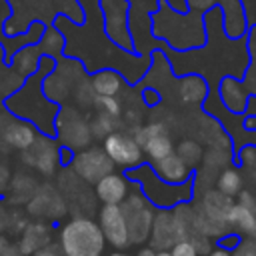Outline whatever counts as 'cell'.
<instances>
[{"mask_svg":"<svg viewBox=\"0 0 256 256\" xmlns=\"http://www.w3.org/2000/svg\"><path fill=\"white\" fill-rule=\"evenodd\" d=\"M124 218H126V226H128V238L130 244H140L150 236L152 230V222H154V210L152 204L144 198L142 192L136 194H128L126 200L120 204Z\"/></svg>","mask_w":256,"mask_h":256,"instance_id":"cell-7","label":"cell"},{"mask_svg":"<svg viewBox=\"0 0 256 256\" xmlns=\"http://www.w3.org/2000/svg\"><path fill=\"white\" fill-rule=\"evenodd\" d=\"M104 32L106 36L122 50L134 52V40L128 26V14H130V2L128 0H98Z\"/></svg>","mask_w":256,"mask_h":256,"instance_id":"cell-6","label":"cell"},{"mask_svg":"<svg viewBox=\"0 0 256 256\" xmlns=\"http://www.w3.org/2000/svg\"><path fill=\"white\" fill-rule=\"evenodd\" d=\"M222 16V28L224 34L230 40H238L246 36V18H244V6L242 0H216Z\"/></svg>","mask_w":256,"mask_h":256,"instance_id":"cell-15","label":"cell"},{"mask_svg":"<svg viewBox=\"0 0 256 256\" xmlns=\"http://www.w3.org/2000/svg\"><path fill=\"white\" fill-rule=\"evenodd\" d=\"M34 256H60V254H58L54 248H40Z\"/></svg>","mask_w":256,"mask_h":256,"instance_id":"cell-34","label":"cell"},{"mask_svg":"<svg viewBox=\"0 0 256 256\" xmlns=\"http://www.w3.org/2000/svg\"><path fill=\"white\" fill-rule=\"evenodd\" d=\"M110 256H130V254H126V252H122V250H118V252H112Z\"/></svg>","mask_w":256,"mask_h":256,"instance_id":"cell-36","label":"cell"},{"mask_svg":"<svg viewBox=\"0 0 256 256\" xmlns=\"http://www.w3.org/2000/svg\"><path fill=\"white\" fill-rule=\"evenodd\" d=\"M174 152H176V154L184 160V164H188L190 168H194V166L200 162V158H202V148H200V144L194 142V140H182V142L176 146Z\"/></svg>","mask_w":256,"mask_h":256,"instance_id":"cell-27","label":"cell"},{"mask_svg":"<svg viewBox=\"0 0 256 256\" xmlns=\"http://www.w3.org/2000/svg\"><path fill=\"white\" fill-rule=\"evenodd\" d=\"M240 240H242L240 234H236V232H228V234H224V236L220 238L218 246H220V248H226V250H230V252H234V248L240 244Z\"/></svg>","mask_w":256,"mask_h":256,"instance_id":"cell-30","label":"cell"},{"mask_svg":"<svg viewBox=\"0 0 256 256\" xmlns=\"http://www.w3.org/2000/svg\"><path fill=\"white\" fill-rule=\"evenodd\" d=\"M254 198H256V194H254Z\"/></svg>","mask_w":256,"mask_h":256,"instance_id":"cell-37","label":"cell"},{"mask_svg":"<svg viewBox=\"0 0 256 256\" xmlns=\"http://www.w3.org/2000/svg\"><path fill=\"white\" fill-rule=\"evenodd\" d=\"M38 46H40V50H42V54L44 56H50V58H58V56H62L64 54V46H66V38L58 32V28L56 26H52V24H46L44 26V30H42V36H40V40H38Z\"/></svg>","mask_w":256,"mask_h":256,"instance_id":"cell-23","label":"cell"},{"mask_svg":"<svg viewBox=\"0 0 256 256\" xmlns=\"http://www.w3.org/2000/svg\"><path fill=\"white\" fill-rule=\"evenodd\" d=\"M142 152L148 156V162L166 158L168 154L174 152V142L168 134V130H162L158 134H152L144 144H142Z\"/></svg>","mask_w":256,"mask_h":256,"instance_id":"cell-22","label":"cell"},{"mask_svg":"<svg viewBox=\"0 0 256 256\" xmlns=\"http://www.w3.org/2000/svg\"><path fill=\"white\" fill-rule=\"evenodd\" d=\"M178 94L180 100L186 104H198L204 102V98L208 96V84L202 76L196 74H188L184 78H180L178 82Z\"/></svg>","mask_w":256,"mask_h":256,"instance_id":"cell-21","label":"cell"},{"mask_svg":"<svg viewBox=\"0 0 256 256\" xmlns=\"http://www.w3.org/2000/svg\"><path fill=\"white\" fill-rule=\"evenodd\" d=\"M58 148H60V144H56V140L52 136L38 134L36 140L22 152V156L28 166H34L42 174H52L56 170V166L60 164Z\"/></svg>","mask_w":256,"mask_h":256,"instance_id":"cell-10","label":"cell"},{"mask_svg":"<svg viewBox=\"0 0 256 256\" xmlns=\"http://www.w3.org/2000/svg\"><path fill=\"white\" fill-rule=\"evenodd\" d=\"M70 96L74 98V102H76L80 108H94L98 94H96V90H94V86H92L90 76H82V78L74 84Z\"/></svg>","mask_w":256,"mask_h":256,"instance_id":"cell-25","label":"cell"},{"mask_svg":"<svg viewBox=\"0 0 256 256\" xmlns=\"http://www.w3.org/2000/svg\"><path fill=\"white\" fill-rule=\"evenodd\" d=\"M150 238H152V246L154 248H172L178 240H182L180 230H178V222L176 216L170 210H160L158 214H154V222H152V230H150Z\"/></svg>","mask_w":256,"mask_h":256,"instance_id":"cell-13","label":"cell"},{"mask_svg":"<svg viewBox=\"0 0 256 256\" xmlns=\"http://www.w3.org/2000/svg\"><path fill=\"white\" fill-rule=\"evenodd\" d=\"M208 256H232V252L230 250H226V248H214L212 252H208Z\"/></svg>","mask_w":256,"mask_h":256,"instance_id":"cell-33","label":"cell"},{"mask_svg":"<svg viewBox=\"0 0 256 256\" xmlns=\"http://www.w3.org/2000/svg\"><path fill=\"white\" fill-rule=\"evenodd\" d=\"M102 148L110 156L114 166H120L124 170H130L144 162V152L138 146V142L134 140L132 132H126V130L112 132L110 136L104 138Z\"/></svg>","mask_w":256,"mask_h":256,"instance_id":"cell-9","label":"cell"},{"mask_svg":"<svg viewBox=\"0 0 256 256\" xmlns=\"http://www.w3.org/2000/svg\"><path fill=\"white\" fill-rule=\"evenodd\" d=\"M152 34L174 50H192L206 42L202 18L190 12H176L164 0H158V10L152 14Z\"/></svg>","mask_w":256,"mask_h":256,"instance_id":"cell-1","label":"cell"},{"mask_svg":"<svg viewBox=\"0 0 256 256\" xmlns=\"http://www.w3.org/2000/svg\"><path fill=\"white\" fill-rule=\"evenodd\" d=\"M98 226L104 234V240L114 248H126L130 244L128 226L120 204H104L98 216Z\"/></svg>","mask_w":256,"mask_h":256,"instance_id":"cell-11","label":"cell"},{"mask_svg":"<svg viewBox=\"0 0 256 256\" xmlns=\"http://www.w3.org/2000/svg\"><path fill=\"white\" fill-rule=\"evenodd\" d=\"M90 80L98 96H118L124 88V78L112 68H102L94 72Z\"/></svg>","mask_w":256,"mask_h":256,"instance_id":"cell-20","label":"cell"},{"mask_svg":"<svg viewBox=\"0 0 256 256\" xmlns=\"http://www.w3.org/2000/svg\"><path fill=\"white\" fill-rule=\"evenodd\" d=\"M124 176L128 180L136 182L140 186V192L144 194V198L160 210L162 208L170 210L178 204L188 202L194 192V178L184 184H168L162 178H158V174L152 170V166L148 162H142V164L126 170Z\"/></svg>","mask_w":256,"mask_h":256,"instance_id":"cell-2","label":"cell"},{"mask_svg":"<svg viewBox=\"0 0 256 256\" xmlns=\"http://www.w3.org/2000/svg\"><path fill=\"white\" fill-rule=\"evenodd\" d=\"M104 234L90 218H72L60 230V250L64 256H100L104 250Z\"/></svg>","mask_w":256,"mask_h":256,"instance_id":"cell-3","label":"cell"},{"mask_svg":"<svg viewBox=\"0 0 256 256\" xmlns=\"http://www.w3.org/2000/svg\"><path fill=\"white\" fill-rule=\"evenodd\" d=\"M42 56H44V54H42L38 42H36V44H26V46L18 48V50L12 54V58H10V68L26 80V78H30V76H34V74L38 72V66H40Z\"/></svg>","mask_w":256,"mask_h":256,"instance_id":"cell-18","label":"cell"},{"mask_svg":"<svg viewBox=\"0 0 256 256\" xmlns=\"http://www.w3.org/2000/svg\"><path fill=\"white\" fill-rule=\"evenodd\" d=\"M54 136L62 146H68L74 152H80L88 148V144L92 142L90 122L84 118L80 110L62 104L54 118Z\"/></svg>","mask_w":256,"mask_h":256,"instance_id":"cell-4","label":"cell"},{"mask_svg":"<svg viewBox=\"0 0 256 256\" xmlns=\"http://www.w3.org/2000/svg\"><path fill=\"white\" fill-rule=\"evenodd\" d=\"M188 10H198V12H208L210 8L216 6V0H186Z\"/></svg>","mask_w":256,"mask_h":256,"instance_id":"cell-31","label":"cell"},{"mask_svg":"<svg viewBox=\"0 0 256 256\" xmlns=\"http://www.w3.org/2000/svg\"><path fill=\"white\" fill-rule=\"evenodd\" d=\"M216 186H218V190L222 194H226L230 198L238 196L242 192V176H240V172L236 168H226V170L220 172V176L216 180Z\"/></svg>","mask_w":256,"mask_h":256,"instance_id":"cell-26","label":"cell"},{"mask_svg":"<svg viewBox=\"0 0 256 256\" xmlns=\"http://www.w3.org/2000/svg\"><path fill=\"white\" fill-rule=\"evenodd\" d=\"M128 184H130V180L124 174L110 172L94 184L96 186V198L102 204H122L126 200V196L130 194Z\"/></svg>","mask_w":256,"mask_h":256,"instance_id":"cell-16","label":"cell"},{"mask_svg":"<svg viewBox=\"0 0 256 256\" xmlns=\"http://www.w3.org/2000/svg\"><path fill=\"white\" fill-rule=\"evenodd\" d=\"M70 168H72V172L80 180H86L90 184H96L106 174L114 172V162L104 152V148L90 146V148H84V150H80V152L74 154V158L70 162Z\"/></svg>","mask_w":256,"mask_h":256,"instance_id":"cell-8","label":"cell"},{"mask_svg":"<svg viewBox=\"0 0 256 256\" xmlns=\"http://www.w3.org/2000/svg\"><path fill=\"white\" fill-rule=\"evenodd\" d=\"M226 222H228V226H232L236 230V234L246 236V238H256V210L236 202V204H232Z\"/></svg>","mask_w":256,"mask_h":256,"instance_id":"cell-19","label":"cell"},{"mask_svg":"<svg viewBox=\"0 0 256 256\" xmlns=\"http://www.w3.org/2000/svg\"><path fill=\"white\" fill-rule=\"evenodd\" d=\"M170 254L172 256H198V250H196L192 240H178L170 248Z\"/></svg>","mask_w":256,"mask_h":256,"instance_id":"cell-29","label":"cell"},{"mask_svg":"<svg viewBox=\"0 0 256 256\" xmlns=\"http://www.w3.org/2000/svg\"><path fill=\"white\" fill-rule=\"evenodd\" d=\"M94 110L96 112H102V114H110V116L120 118V114H122V102L118 100V96H98L96 98V104H94Z\"/></svg>","mask_w":256,"mask_h":256,"instance_id":"cell-28","label":"cell"},{"mask_svg":"<svg viewBox=\"0 0 256 256\" xmlns=\"http://www.w3.org/2000/svg\"><path fill=\"white\" fill-rule=\"evenodd\" d=\"M122 122L120 118L116 116H110V114H102V112H96L90 120V130H92V138H100L104 140L106 136H110L112 132L120 130Z\"/></svg>","mask_w":256,"mask_h":256,"instance_id":"cell-24","label":"cell"},{"mask_svg":"<svg viewBox=\"0 0 256 256\" xmlns=\"http://www.w3.org/2000/svg\"><path fill=\"white\" fill-rule=\"evenodd\" d=\"M152 166V170L158 174V178H162L164 182L168 184H184L188 180H192V168L188 164H184V160L172 152L168 154L166 158H160V160H154V162H148Z\"/></svg>","mask_w":256,"mask_h":256,"instance_id":"cell-14","label":"cell"},{"mask_svg":"<svg viewBox=\"0 0 256 256\" xmlns=\"http://www.w3.org/2000/svg\"><path fill=\"white\" fill-rule=\"evenodd\" d=\"M154 256H172V254H170L168 250H156V254H154Z\"/></svg>","mask_w":256,"mask_h":256,"instance_id":"cell-35","label":"cell"},{"mask_svg":"<svg viewBox=\"0 0 256 256\" xmlns=\"http://www.w3.org/2000/svg\"><path fill=\"white\" fill-rule=\"evenodd\" d=\"M82 76H86V72H84V66L78 60H74V58L56 60L54 68L48 74L42 76V92L48 100L62 106L64 100L72 94L74 84Z\"/></svg>","mask_w":256,"mask_h":256,"instance_id":"cell-5","label":"cell"},{"mask_svg":"<svg viewBox=\"0 0 256 256\" xmlns=\"http://www.w3.org/2000/svg\"><path fill=\"white\" fill-rule=\"evenodd\" d=\"M142 100H144V104H148V106H156L158 102H160V92L156 90V88H144L142 90Z\"/></svg>","mask_w":256,"mask_h":256,"instance_id":"cell-32","label":"cell"},{"mask_svg":"<svg viewBox=\"0 0 256 256\" xmlns=\"http://www.w3.org/2000/svg\"><path fill=\"white\" fill-rule=\"evenodd\" d=\"M36 136H38V132H36V126L32 122L18 118V116H12L10 112H8V116L0 118V138L10 148L24 152L36 140Z\"/></svg>","mask_w":256,"mask_h":256,"instance_id":"cell-12","label":"cell"},{"mask_svg":"<svg viewBox=\"0 0 256 256\" xmlns=\"http://www.w3.org/2000/svg\"><path fill=\"white\" fill-rule=\"evenodd\" d=\"M218 94L222 104L232 110L234 114H246L248 110V92L244 90L242 82H238L234 76H224L220 86H218Z\"/></svg>","mask_w":256,"mask_h":256,"instance_id":"cell-17","label":"cell"}]
</instances>
